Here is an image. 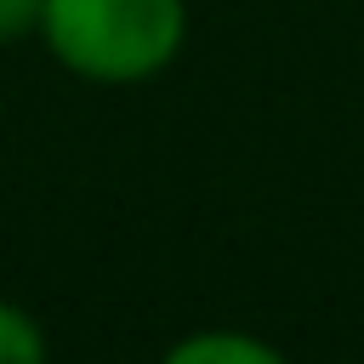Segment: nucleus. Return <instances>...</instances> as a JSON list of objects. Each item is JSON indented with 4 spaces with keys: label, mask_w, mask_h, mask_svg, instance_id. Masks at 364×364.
<instances>
[{
    "label": "nucleus",
    "mask_w": 364,
    "mask_h": 364,
    "mask_svg": "<svg viewBox=\"0 0 364 364\" xmlns=\"http://www.w3.org/2000/svg\"><path fill=\"white\" fill-rule=\"evenodd\" d=\"M159 364H284V353L245 330H193Z\"/></svg>",
    "instance_id": "2"
},
{
    "label": "nucleus",
    "mask_w": 364,
    "mask_h": 364,
    "mask_svg": "<svg viewBox=\"0 0 364 364\" xmlns=\"http://www.w3.org/2000/svg\"><path fill=\"white\" fill-rule=\"evenodd\" d=\"M188 34L182 0H46L40 40L51 57L97 85H136L159 74Z\"/></svg>",
    "instance_id": "1"
},
{
    "label": "nucleus",
    "mask_w": 364,
    "mask_h": 364,
    "mask_svg": "<svg viewBox=\"0 0 364 364\" xmlns=\"http://www.w3.org/2000/svg\"><path fill=\"white\" fill-rule=\"evenodd\" d=\"M46 358H51V347H46L40 318L0 296V364H46Z\"/></svg>",
    "instance_id": "3"
},
{
    "label": "nucleus",
    "mask_w": 364,
    "mask_h": 364,
    "mask_svg": "<svg viewBox=\"0 0 364 364\" xmlns=\"http://www.w3.org/2000/svg\"><path fill=\"white\" fill-rule=\"evenodd\" d=\"M40 6L46 0H0V46H11L23 34H40Z\"/></svg>",
    "instance_id": "4"
}]
</instances>
